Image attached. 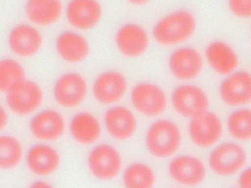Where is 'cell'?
I'll use <instances>...</instances> for the list:
<instances>
[{"mask_svg": "<svg viewBox=\"0 0 251 188\" xmlns=\"http://www.w3.org/2000/svg\"><path fill=\"white\" fill-rule=\"evenodd\" d=\"M197 20L190 11L179 9L168 13L154 24L151 34L159 45L171 47L190 39L197 28Z\"/></svg>", "mask_w": 251, "mask_h": 188, "instance_id": "cell-1", "label": "cell"}, {"mask_svg": "<svg viewBox=\"0 0 251 188\" xmlns=\"http://www.w3.org/2000/svg\"><path fill=\"white\" fill-rule=\"evenodd\" d=\"M180 140V132L176 125L165 119L154 122L146 137V143L149 151L160 158L173 154L178 148Z\"/></svg>", "mask_w": 251, "mask_h": 188, "instance_id": "cell-2", "label": "cell"}, {"mask_svg": "<svg viewBox=\"0 0 251 188\" xmlns=\"http://www.w3.org/2000/svg\"><path fill=\"white\" fill-rule=\"evenodd\" d=\"M7 43L9 49L15 56L28 58L40 51L43 37L38 27L30 23H21L11 28L7 35Z\"/></svg>", "mask_w": 251, "mask_h": 188, "instance_id": "cell-3", "label": "cell"}, {"mask_svg": "<svg viewBox=\"0 0 251 188\" xmlns=\"http://www.w3.org/2000/svg\"><path fill=\"white\" fill-rule=\"evenodd\" d=\"M99 0H69L64 9L66 20L75 30L88 31L96 27L102 16Z\"/></svg>", "mask_w": 251, "mask_h": 188, "instance_id": "cell-4", "label": "cell"}, {"mask_svg": "<svg viewBox=\"0 0 251 188\" xmlns=\"http://www.w3.org/2000/svg\"><path fill=\"white\" fill-rule=\"evenodd\" d=\"M204 64L203 57L195 47L180 46L174 49L168 60L171 73L181 81H188L197 77L201 72Z\"/></svg>", "mask_w": 251, "mask_h": 188, "instance_id": "cell-5", "label": "cell"}, {"mask_svg": "<svg viewBox=\"0 0 251 188\" xmlns=\"http://www.w3.org/2000/svg\"><path fill=\"white\" fill-rule=\"evenodd\" d=\"M88 85L79 73L69 71L61 75L56 80L52 90L55 101L66 108L79 105L86 97Z\"/></svg>", "mask_w": 251, "mask_h": 188, "instance_id": "cell-6", "label": "cell"}, {"mask_svg": "<svg viewBox=\"0 0 251 188\" xmlns=\"http://www.w3.org/2000/svg\"><path fill=\"white\" fill-rule=\"evenodd\" d=\"M150 36L141 25L132 22L120 26L115 35L117 49L124 56L135 58L144 54L150 45Z\"/></svg>", "mask_w": 251, "mask_h": 188, "instance_id": "cell-7", "label": "cell"}, {"mask_svg": "<svg viewBox=\"0 0 251 188\" xmlns=\"http://www.w3.org/2000/svg\"><path fill=\"white\" fill-rule=\"evenodd\" d=\"M43 93L36 82L26 78L6 93V100L14 113L24 116L35 111L41 104Z\"/></svg>", "mask_w": 251, "mask_h": 188, "instance_id": "cell-8", "label": "cell"}, {"mask_svg": "<svg viewBox=\"0 0 251 188\" xmlns=\"http://www.w3.org/2000/svg\"><path fill=\"white\" fill-rule=\"evenodd\" d=\"M130 98L136 110L146 116H157L164 111L166 106V97L163 91L150 82L136 84L130 91Z\"/></svg>", "mask_w": 251, "mask_h": 188, "instance_id": "cell-9", "label": "cell"}, {"mask_svg": "<svg viewBox=\"0 0 251 188\" xmlns=\"http://www.w3.org/2000/svg\"><path fill=\"white\" fill-rule=\"evenodd\" d=\"M89 170L96 178L106 181L116 177L122 166V159L118 151L108 144L94 147L88 159Z\"/></svg>", "mask_w": 251, "mask_h": 188, "instance_id": "cell-10", "label": "cell"}, {"mask_svg": "<svg viewBox=\"0 0 251 188\" xmlns=\"http://www.w3.org/2000/svg\"><path fill=\"white\" fill-rule=\"evenodd\" d=\"M127 89V80L122 72L116 70H107L101 72L95 78L92 92L98 102L108 105L120 100Z\"/></svg>", "mask_w": 251, "mask_h": 188, "instance_id": "cell-11", "label": "cell"}, {"mask_svg": "<svg viewBox=\"0 0 251 188\" xmlns=\"http://www.w3.org/2000/svg\"><path fill=\"white\" fill-rule=\"evenodd\" d=\"M172 102L176 112L181 115L193 118L206 111L208 100L204 91L192 84H183L176 87L172 94Z\"/></svg>", "mask_w": 251, "mask_h": 188, "instance_id": "cell-12", "label": "cell"}, {"mask_svg": "<svg viewBox=\"0 0 251 188\" xmlns=\"http://www.w3.org/2000/svg\"><path fill=\"white\" fill-rule=\"evenodd\" d=\"M54 47L58 56L69 64H77L85 60L90 52V45L80 31L65 30L56 37Z\"/></svg>", "mask_w": 251, "mask_h": 188, "instance_id": "cell-13", "label": "cell"}, {"mask_svg": "<svg viewBox=\"0 0 251 188\" xmlns=\"http://www.w3.org/2000/svg\"><path fill=\"white\" fill-rule=\"evenodd\" d=\"M219 87L221 97L230 106H239L250 102L251 98V77L249 72L236 70L226 75Z\"/></svg>", "mask_w": 251, "mask_h": 188, "instance_id": "cell-14", "label": "cell"}, {"mask_svg": "<svg viewBox=\"0 0 251 188\" xmlns=\"http://www.w3.org/2000/svg\"><path fill=\"white\" fill-rule=\"evenodd\" d=\"M246 154L244 149L234 143H226L214 149L209 156L211 168L222 176L232 175L244 165Z\"/></svg>", "mask_w": 251, "mask_h": 188, "instance_id": "cell-15", "label": "cell"}, {"mask_svg": "<svg viewBox=\"0 0 251 188\" xmlns=\"http://www.w3.org/2000/svg\"><path fill=\"white\" fill-rule=\"evenodd\" d=\"M204 59L214 72L224 76L237 70L239 63L235 49L221 40L214 41L207 45L204 51Z\"/></svg>", "mask_w": 251, "mask_h": 188, "instance_id": "cell-16", "label": "cell"}, {"mask_svg": "<svg viewBox=\"0 0 251 188\" xmlns=\"http://www.w3.org/2000/svg\"><path fill=\"white\" fill-rule=\"evenodd\" d=\"M192 118L189 131L195 144L205 147L218 140L222 133V124L215 114L205 111Z\"/></svg>", "mask_w": 251, "mask_h": 188, "instance_id": "cell-17", "label": "cell"}, {"mask_svg": "<svg viewBox=\"0 0 251 188\" xmlns=\"http://www.w3.org/2000/svg\"><path fill=\"white\" fill-rule=\"evenodd\" d=\"M61 0H26L25 13L29 23L47 27L57 23L63 12Z\"/></svg>", "mask_w": 251, "mask_h": 188, "instance_id": "cell-18", "label": "cell"}, {"mask_svg": "<svg viewBox=\"0 0 251 188\" xmlns=\"http://www.w3.org/2000/svg\"><path fill=\"white\" fill-rule=\"evenodd\" d=\"M104 124L109 134L120 140L130 138L137 126L136 118L127 108L116 106L108 109L104 117Z\"/></svg>", "mask_w": 251, "mask_h": 188, "instance_id": "cell-19", "label": "cell"}, {"mask_svg": "<svg viewBox=\"0 0 251 188\" xmlns=\"http://www.w3.org/2000/svg\"><path fill=\"white\" fill-rule=\"evenodd\" d=\"M65 125L62 116L52 109L39 113L30 122L33 135L38 139L45 141H52L60 138L64 131Z\"/></svg>", "mask_w": 251, "mask_h": 188, "instance_id": "cell-20", "label": "cell"}, {"mask_svg": "<svg viewBox=\"0 0 251 188\" xmlns=\"http://www.w3.org/2000/svg\"><path fill=\"white\" fill-rule=\"evenodd\" d=\"M169 169L174 180L187 186L199 184L203 181L205 174L202 163L190 156L175 158L170 163Z\"/></svg>", "mask_w": 251, "mask_h": 188, "instance_id": "cell-21", "label": "cell"}, {"mask_svg": "<svg viewBox=\"0 0 251 188\" xmlns=\"http://www.w3.org/2000/svg\"><path fill=\"white\" fill-rule=\"evenodd\" d=\"M60 157L53 147L43 144L32 147L26 156L29 169L34 174L46 176L53 173L58 167Z\"/></svg>", "mask_w": 251, "mask_h": 188, "instance_id": "cell-22", "label": "cell"}, {"mask_svg": "<svg viewBox=\"0 0 251 188\" xmlns=\"http://www.w3.org/2000/svg\"><path fill=\"white\" fill-rule=\"evenodd\" d=\"M70 130L77 142L82 144H89L94 142L100 137L101 126L94 116L87 112H80L72 118Z\"/></svg>", "mask_w": 251, "mask_h": 188, "instance_id": "cell-23", "label": "cell"}, {"mask_svg": "<svg viewBox=\"0 0 251 188\" xmlns=\"http://www.w3.org/2000/svg\"><path fill=\"white\" fill-rule=\"evenodd\" d=\"M25 79L24 66L15 58L0 59V92L7 93Z\"/></svg>", "mask_w": 251, "mask_h": 188, "instance_id": "cell-24", "label": "cell"}, {"mask_svg": "<svg viewBox=\"0 0 251 188\" xmlns=\"http://www.w3.org/2000/svg\"><path fill=\"white\" fill-rule=\"evenodd\" d=\"M154 181V175L151 169L147 165L135 163L125 169L123 181L127 188H150Z\"/></svg>", "mask_w": 251, "mask_h": 188, "instance_id": "cell-25", "label": "cell"}, {"mask_svg": "<svg viewBox=\"0 0 251 188\" xmlns=\"http://www.w3.org/2000/svg\"><path fill=\"white\" fill-rule=\"evenodd\" d=\"M22 148L19 142L9 136H0V168L9 169L19 163Z\"/></svg>", "mask_w": 251, "mask_h": 188, "instance_id": "cell-26", "label": "cell"}, {"mask_svg": "<svg viewBox=\"0 0 251 188\" xmlns=\"http://www.w3.org/2000/svg\"><path fill=\"white\" fill-rule=\"evenodd\" d=\"M251 112L248 109L233 112L228 117L227 126L230 134L240 140H247L251 134Z\"/></svg>", "mask_w": 251, "mask_h": 188, "instance_id": "cell-27", "label": "cell"}, {"mask_svg": "<svg viewBox=\"0 0 251 188\" xmlns=\"http://www.w3.org/2000/svg\"><path fill=\"white\" fill-rule=\"evenodd\" d=\"M231 13L235 17L247 19L251 16V0H227Z\"/></svg>", "mask_w": 251, "mask_h": 188, "instance_id": "cell-28", "label": "cell"}, {"mask_svg": "<svg viewBox=\"0 0 251 188\" xmlns=\"http://www.w3.org/2000/svg\"><path fill=\"white\" fill-rule=\"evenodd\" d=\"M251 169L248 168L241 174L239 178V185L244 188H251Z\"/></svg>", "mask_w": 251, "mask_h": 188, "instance_id": "cell-29", "label": "cell"}, {"mask_svg": "<svg viewBox=\"0 0 251 188\" xmlns=\"http://www.w3.org/2000/svg\"><path fill=\"white\" fill-rule=\"evenodd\" d=\"M7 121L6 113L2 107L0 105V130L2 129L6 125Z\"/></svg>", "mask_w": 251, "mask_h": 188, "instance_id": "cell-30", "label": "cell"}, {"mask_svg": "<svg viewBox=\"0 0 251 188\" xmlns=\"http://www.w3.org/2000/svg\"><path fill=\"white\" fill-rule=\"evenodd\" d=\"M31 187L33 188H50L52 186L46 181L39 180L33 182Z\"/></svg>", "mask_w": 251, "mask_h": 188, "instance_id": "cell-31", "label": "cell"}, {"mask_svg": "<svg viewBox=\"0 0 251 188\" xmlns=\"http://www.w3.org/2000/svg\"><path fill=\"white\" fill-rule=\"evenodd\" d=\"M130 4L135 6H142L148 3L151 0H126Z\"/></svg>", "mask_w": 251, "mask_h": 188, "instance_id": "cell-32", "label": "cell"}]
</instances>
